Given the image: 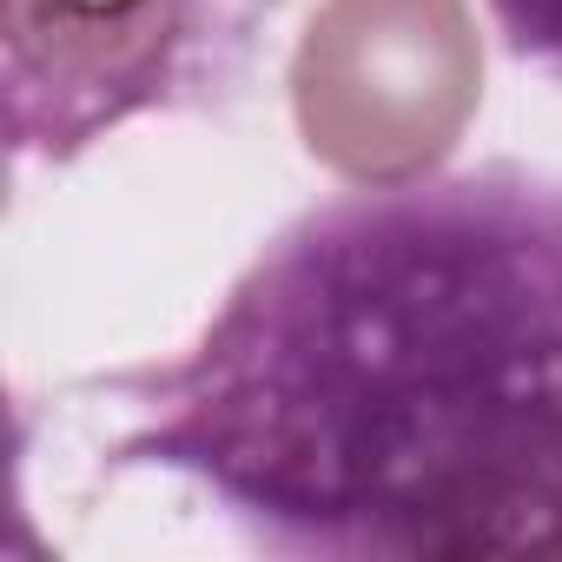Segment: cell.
Masks as SVG:
<instances>
[{"label": "cell", "mask_w": 562, "mask_h": 562, "mask_svg": "<svg viewBox=\"0 0 562 562\" xmlns=\"http://www.w3.org/2000/svg\"><path fill=\"white\" fill-rule=\"evenodd\" d=\"M67 397L106 476L192 483L258 555L562 562V172L338 192L179 351Z\"/></svg>", "instance_id": "6da1fadb"}, {"label": "cell", "mask_w": 562, "mask_h": 562, "mask_svg": "<svg viewBox=\"0 0 562 562\" xmlns=\"http://www.w3.org/2000/svg\"><path fill=\"white\" fill-rule=\"evenodd\" d=\"M285 0H0V100L21 166H74L133 120L232 106Z\"/></svg>", "instance_id": "7a4b0ae2"}, {"label": "cell", "mask_w": 562, "mask_h": 562, "mask_svg": "<svg viewBox=\"0 0 562 562\" xmlns=\"http://www.w3.org/2000/svg\"><path fill=\"white\" fill-rule=\"evenodd\" d=\"M483 100L463 0H325L292 54V120L351 186L437 172Z\"/></svg>", "instance_id": "3957f363"}, {"label": "cell", "mask_w": 562, "mask_h": 562, "mask_svg": "<svg viewBox=\"0 0 562 562\" xmlns=\"http://www.w3.org/2000/svg\"><path fill=\"white\" fill-rule=\"evenodd\" d=\"M490 21L522 67L562 80V0H490Z\"/></svg>", "instance_id": "277c9868"}]
</instances>
